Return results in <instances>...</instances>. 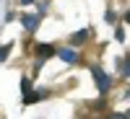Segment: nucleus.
Wrapping results in <instances>:
<instances>
[{"mask_svg": "<svg viewBox=\"0 0 130 119\" xmlns=\"http://www.w3.org/2000/svg\"><path fill=\"white\" fill-rule=\"evenodd\" d=\"M55 55L62 60V62H68V65H73V62H78V52L75 49H70V47H65V49H57Z\"/></svg>", "mask_w": 130, "mask_h": 119, "instance_id": "obj_3", "label": "nucleus"}, {"mask_svg": "<svg viewBox=\"0 0 130 119\" xmlns=\"http://www.w3.org/2000/svg\"><path fill=\"white\" fill-rule=\"evenodd\" d=\"M31 3H34V0H21V5H31Z\"/></svg>", "mask_w": 130, "mask_h": 119, "instance_id": "obj_10", "label": "nucleus"}, {"mask_svg": "<svg viewBox=\"0 0 130 119\" xmlns=\"http://www.w3.org/2000/svg\"><path fill=\"white\" fill-rule=\"evenodd\" d=\"M39 21H42V16H39V13H26L24 18H21V23H24V29L29 31V34H34L37 26H39Z\"/></svg>", "mask_w": 130, "mask_h": 119, "instance_id": "obj_2", "label": "nucleus"}, {"mask_svg": "<svg viewBox=\"0 0 130 119\" xmlns=\"http://www.w3.org/2000/svg\"><path fill=\"white\" fill-rule=\"evenodd\" d=\"M91 75H94V80H96V88H99V93H107V91L112 88V75L104 73L102 67H94Z\"/></svg>", "mask_w": 130, "mask_h": 119, "instance_id": "obj_1", "label": "nucleus"}, {"mask_svg": "<svg viewBox=\"0 0 130 119\" xmlns=\"http://www.w3.org/2000/svg\"><path fill=\"white\" fill-rule=\"evenodd\" d=\"M89 36H91V31H89V29H81L78 34H73V36H70V44H75V47H78V44H83V41L89 39Z\"/></svg>", "mask_w": 130, "mask_h": 119, "instance_id": "obj_5", "label": "nucleus"}, {"mask_svg": "<svg viewBox=\"0 0 130 119\" xmlns=\"http://www.w3.org/2000/svg\"><path fill=\"white\" fill-rule=\"evenodd\" d=\"M34 49H37V55H39V60H42V62H44V60H50V57H55V52H57L52 44H37Z\"/></svg>", "mask_w": 130, "mask_h": 119, "instance_id": "obj_4", "label": "nucleus"}, {"mask_svg": "<svg viewBox=\"0 0 130 119\" xmlns=\"http://www.w3.org/2000/svg\"><path fill=\"white\" fill-rule=\"evenodd\" d=\"M21 88H24V96H26V93H29V91H31V83H29V80H26V78H24V83H21Z\"/></svg>", "mask_w": 130, "mask_h": 119, "instance_id": "obj_9", "label": "nucleus"}, {"mask_svg": "<svg viewBox=\"0 0 130 119\" xmlns=\"http://www.w3.org/2000/svg\"><path fill=\"white\" fill-rule=\"evenodd\" d=\"M10 49H13V44H10V41H8V44H3V47H0V62H5V60H8Z\"/></svg>", "mask_w": 130, "mask_h": 119, "instance_id": "obj_6", "label": "nucleus"}, {"mask_svg": "<svg viewBox=\"0 0 130 119\" xmlns=\"http://www.w3.org/2000/svg\"><path fill=\"white\" fill-rule=\"evenodd\" d=\"M117 41H125V26L117 29Z\"/></svg>", "mask_w": 130, "mask_h": 119, "instance_id": "obj_8", "label": "nucleus"}, {"mask_svg": "<svg viewBox=\"0 0 130 119\" xmlns=\"http://www.w3.org/2000/svg\"><path fill=\"white\" fill-rule=\"evenodd\" d=\"M115 18H117V16H115V10H109V13L104 16V21H107V23H115Z\"/></svg>", "mask_w": 130, "mask_h": 119, "instance_id": "obj_7", "label": "nucleus"}]
</instances>
